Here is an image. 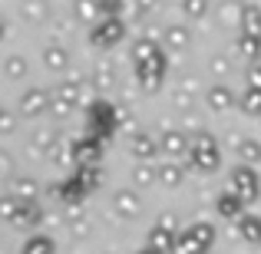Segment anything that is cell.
<instances>
[{
  "mask_svg": "<svg viewBox=\"0 0 261 254\" xmlns=\"http://www.w3.org/2000/svg\"><path fill=\"white\" fill-rule=\"evenodd\" d=\"M46 109V93L43 89H30V93H23V99H20V112L23 116H37Z\"/></svg>",
  "mask_w": 261,
  "mask_h": 254,
  "instance_id": "obj_1",
  "label": "cell"
},
{
  "mask_svg": "<svg viewBox=\"0 0 261 254\" xmlns=\"http://www.w3.org/2000/svg\"><path fill=\"white\" fill-rule=\"evenodd\" d=\"M208 106L212 109H228L231 106V93H228V89H222V86L212 89V93H208Z\"/></svg>",
  "mask_w": 261,
  "mask_h": 254,
  "instance_id": "obj_2",
  "label": "cell"
},
{
  "mask_svg": "<svg viewBox=\"0 0 261 254\" xmlns=\"http://www.w3.org/2000/svg\"><path fill=\"white\" fill-rule=\"evenodd\" d=\"M43 60H46L50 70H63V66H66V53L60 50V46H50V50L43 53Z\"/></svg>",
  "mask_w": 261,
  "mask_h": 254,
  "instance_id": "obj_3",
  "label": "cell"
},
{
  "mask_svg": "<svg viewBox=\"0 0 261 254\" xmlns=\"http://www.w3.org/2000/svg\"><path fill=\"white\" fill-rule=\"evenodd\" d=\"M261 10H258V7H245V30H248L251 33V37H255V33L261 30Z\"/></svg>",
  "mask_w": 261,
  "mask_h": 254,
  "instance_id": "obj_4",
  "label": "cell"
},
{
  "mask_svg": "<svg viewBox=\"0 0 261 254\" xmlns=\"http://www.w3.org/2000/svg\"><path fill=\"white\" fill-rule=\"evenodd\" d=\"M23 70H27V63L20 57H10V60H7V76H10V79H20V76H23Z\"/></svg>",
  "mask_w": 261,
  "mask_h": 254,
  "instance_id": "obj_5",
  "label": "cell"
},
{
  "mask_svg": "<svg viewBox=\"0 0 261 254\" xmlns=\"http://www.w3.org/2000/svg\"><path fill=\"white\" fill-rule=\"evenodd\" d=\"M242 106L248 109V112H261V89H251V93L242 99Z\"/></svg>",
  "mask_w": 261,
  "mask_h": 254,
  "instance_id": "obj_6",
  "label": "cell"
},
{
  "mask_svg": "<svg viewBox=\"0 0 261 254\" xmlns=\"http://www.w3.org/2000/svg\"><path fill=\"white\" fill-rule=\"evenodd\" d=\"M182 10H189V13H195V17H198V13L205 10V0H182Z\"/></svg>",
  "mask_w": 261,
  "mask_h": 254,
  "instance_id": "obj_7",
  "label": "cell"
},
{
  "mask_svg": "<svg viewBox=\"0 0 261 254\" xmlns=\"http://www.w3.org/2000/svg\"><path fill=\"white\" fill-rule=\"evenodd\" d=\"M166 146H169V152H182V135H166Z\"/></svg>",
  "mask_w": 261,
  "mask_h": 254,
  "instance_id": "obj_8",
  "label": "cell"
},
{
  "mask_svg": "<svg viewBox=\"0 0 261 254\" xmlns=\"http://www.w3.org/2000/svg\"><path fill=\"white\" fill-rule=\"evenodd\" d=\"M169 40H172V46H185L189 37H182V30H169Z\"/></svg>",
  "mask_w": 261,
  "mask_h": 254,
  "instance_id": "obj_9",
  "label": "cell"
},
{
  "mask_svg": "<svg viewBox=\"0 0 261 254\" xmlns=\"http://www.w3.org/2000/svg\"><path fill=\"white\" fill-rule=\"evenodd\" d=\"M136 152H139V155H149V152H152V142H149V139H139V142H136Z\"/></svg>",
  "mask_w": 261,
  "mask_h": 254,
  "instance_id": "obj_10",
  "label": "cell"
},
{
  "mask_svg": "<svg viewBox=\"0 0 261 254\" xmlns=\"http://www.w3.org/2000/svg\"><path fill=\"white\" fill-rule=\"evenodd\" d=\"M245 155H248V159H258V146L255 142H245Z\"/></svg>",
  "mask_w": 261,
  "mask_h": 254,
  "instance_id": "obj_11",
  "label": "cell"
},
{
  "mask_svg": "<svg viewBox=\"0 0 261 254\" xmlns=\"http://www.w3.org/2000/svg\"><path fill=\"white\" fill-rule=\"evenodd\" d=\"M255 83H261V66H258V73H255Z\"/></svg>",
  "mask_w": 261,
  "mask_h": 254,
  "instance_id": "obj_12",
  "label": "cell"
}]
</instances>
